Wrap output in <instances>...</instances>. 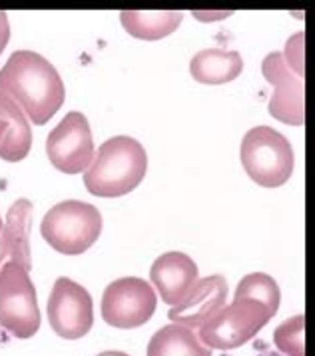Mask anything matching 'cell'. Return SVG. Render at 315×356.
<instances>
[{
  "mask_svg": "<svg viewBox=\"0 0 315 356\" xmlns=\"http://www.w3.org/2000/svg\"><path fill=\"white\" fill-rule=\"evenodd\" d=\"M273 344L287 356H305V316L298 314L273 330Z\"/></svg>",
  "mask_w": 315,
  "mask_h": 356,
  "instance_id": "ac0fdd59",
  "label": "cell"
},
{
  "mask_svg": "<svg viewBox=\"0 0 315 356\" xmlns=\"http://www.w3.org/2000/svg\"><path fill=\"white\" fill-rule=\"evenodd\" d=\"M244 70L241 54L236 50L205 49L194 54L189 60V74L200 84L218 86L236 81Z\"/></svg>",
  "mask_w": 315,
  "mask_h": 356,
  "instance_id": "5bb4252c",
  "label": "cell"
},
{
  "mask_svg": "<svg viewBox=\"0 0 315 356\" xmlns=\"http://www.w3.org/2000/svg\"><path fill=\"white\" fill-rule=\"evenodd\" d=\"M158 294L150 282L138 276L118 278L102 294V318L114 328H140L156 312Z\"/></svg>",
  "mask_w": 315,
  "mask_h": 356,
  "instance_id": "52a82bcc",
  "label": "cell"
},
{
  "mask_svg": "<svg viewBox=\"0 0 315 356\" xmlns=\"http://www.w3.org/2000/svg\"><path fill=\"white\" fill-rule=\"evenodd\" d=\"M0 120L6 122L4 136L0 140V159L6 162L24 161L32 146L31 122L22 108L4 92H0Z\"/></svg>",
  "mask_w": 315,
  "mask_h": 356,
  "instance_id": "9a60e30c",
  "label": "cell"
},
{
  "mask_svg": "<svg viewBox=\"0 0 315 356\" xmlns=\"http://www.w3.org/2000/svg\"><path fill=\"white\" fill-rule=\"evenodd\" d=\"M46 312L52 330L66 340L86 337L94 324V302L90 292L66 276L56 278Z\"/></svg>",
  "mask_w": 315,
  "mask_h": 356,
  "instance_id": "ba28073f",
  "label": "cell"
},
{
  "mask_svg": "<svg viewBox=\"0 0 315 356\" xmlns=\"http://www.w3.org/2000/svg\"><path fill=\"white\" fill-rule=\"evenodd\" d=\"M184 13L176 10H124L120 22L130 36L138 40H162L180 29Z\"/></svg>",
  "mask_w": 315,
  "mask_h": 356,
  "instance_id": "2e32d148",
  "label": "cell"
},
{
  "mask_svg": "<svg viewBox=\"0 0 315 356\" xmlns=\"http://www.w3.org/2000/svg\"><path fill=\"white\" fill-rule=\"evenodd\" d=\"M305 52V33H298L293 34L287 44H285V65L289 66L300 79L305 76V60H303V54Z\"/></svg>",
  "mask_w": 315,
  "mask_h": 356,
  "instance_id": "d6986e66",
  "label": "cell"
},
{
  "mask_svg": "<svg viewBox=\"0 0 315 356\" xmlns=\"http://www.w3.org/2000/svg\"><path fill=\"white\" fill-rule=\"evenodd\" d=\"M280 302L278 282L266 273H252L237 284L234 300L196 332L212 350H234L250 342L278 314Z\"/></svg>",
  "mask_w": 315,
  "mask_h": 356,
  "instance_id": "6da1fadb",
  "label": "cell"
},
{
  "mask_svg": "<svg viewBox=\"0 0 315 356\" xmlns=\"http://www.w3.org/2000/svg\"><path fill=\"white\" fill-rule=\"evenodd\" d=\"M146 170L148 154L144 146L130 136H114L94 152L84 172V186L100 198H118L138 188Z\"/></svg>",
  "mask_w": 315,
  "mask_h": 356,
  "instance_id": "3957f363",
  "label": "cell"
},
{
  "mask_svg": "<svg viewBox=\"0 0 315 356\" xmlns=\"http://www.w3.org/2000/svg\"><path fill=\"white\" fill-rule=\"evenodd\" d=\"M0 92L22 108L28 122L42 127L62 108L66 88L54 65L32 50H16L0 70Z\"/></svg>",
  "mask_w": 315,
  "mask_h": 356,
  "instance_id": "7a4b0ae2",
  "label": "cell"
},
{
  "mask_svg": "<svg viewBox=\"0 0 315 356\" xmlns=\"http://www.w3.org/2000/svg\"><path fill=\"white\" fill-rule=\"evenodd\" d=\"M148 356H212L198 332L182 324L162 326L150 339Z\"/></svg>",
  "mask_w": 315,
  "mask_h": 356,
  "instance_id": "e0dca14e",
  "label": "cell"
},
{
  "mask_svg": "<svg viewBox=\"0 0 315 356\" xmlns=\"http://www.w3.org/2000/svg\"><path fill=\"white\" fill-rule=\"evenodd\" d=\"M264 79L275 86L269 100V114L289 127L305 124V84L285 65L282 52H269L262 63Z\"/></svg>",
  "mask_w": 315,
  "mask_h": 356,
  "instance_id": "30bf717a",
  "label": "cell"
},
{
  "mask_svg": "<svg viewBox=\"0 0 315 356\" xmlns=\"http://www.w3.org/2000/svg\"><path fill=\"white\" fill-rule=\"evenodd\" d=\"M8 40H10V22H8L6 13H2V10H0V54L4 52L6 44H8Z\"/></svg>",
  "mask_w": 315,
  "mask_h": 356,
  "instance_id": "ffe728a7",
  "label": "cell"
},
{
  "mask_svg": "<svg viewBox=\"0 0 315 356\" xmlns=\"http://www.w3.org/2000/svg\"><path fill=\"white\" fill-rule=\"evenodd\" d=\"M31 228L32 202L18 198L6 212V222L0 230V268L4 266V260L10 259L31 273Z\"/></svg>",
  "mask_w": 315,
  "mask_h": 356,
  "instance_id": "4fadbf2b",
  "label": "cell"
},
{
  "mask_svg": "<svg viewBox=\"0 0 315 356\" xmlns=\"http://www.w3.org/2000/svg\"><path fill=\"white\" fill-rule=\"evenodd\" d=\"M246 175L264 188H278L293 175V148L282 132L271 127H253L239 146Z\"/></svg>",
  "mask_w": 315,
  "mask_h": 356,
  "instance_id": "277c9868",
  "label": "cell"
},
{
  "mask_svg": "<svg viewBox=\"0 0 315 356\" xmlns=\"http://www.w3.org/2000/svg\"><path fill=\"white\" fill-rule=\"evenodd\" d=\"M4 130H6V122L0 120V140H2V136H4Z\"/></svg>",
  "mask_w": 315,
  "mask_h": 356,
  "instance_id": "7402d4cb",
  "label": "cell"
},
{
  "mask_svg": "<svg viewBox=\"0 0 315 356\" xmlns=\"http://www.w3.org/2000/svg\"><path fill=\"white\" fill-rule=\"evenodd\" d=\"M98 356H130L126 353H120V350H106V353H100Z\"/></svg>",
  "mask_w": 315,
  "mask_h": 356,
  "instance_id": "44dd1931",
  "label": "cell"
},
{
  "mask_svg": "<svg viewBox=\"0 0 315 356\" xmlns=\"http://www.w3.org/2000/svg\"><path fill=\"white\" fill-rule=\"evenodd\" d=\"M40 232L56 252L76 257L94 246L100 238L102 214L94 204L82 200H64L44 214Z\"/></svg>",
  "mask_w": 315,
  "mask_h": 356,
  "instance_id": "5b68a950",
  "label": "cell"
},
{
  "mask_svg": "<svg viewBox=\"0 0 315 356\" xmlns=\"http://www.w3.org/2000/svg\"><path fill=\"white\" fill-rule=\"evenodd\" d=\"M0 230H2V216H0Z\"/></svg>",
  "mask_w": 315,
  "mask_h": 356,
  "instance_id": "603a6c76",
  "label": "cell"
},
{
  "mask_svg": "<svg viewBox=\"0 0 315 356\" xmlns=\"http://www.w3.org/2000/svg\"><path fill=\"white\" fill-rule=\"evenodd\" d=\"M150 278L162 302L176 307L188 296L194 284L200 280V273L194 259H189L184 252L172 250L154 260L150 268Z\"/></svg>",
  "mask_w": 315,
  "mask_h": 356,
  "instance_id": "7c38bea8",
  "label": "cell"
},
{
  "mask_svg": "<svg viewBox=\"0 0 315 356\" xmlns=\"http://www.w3.org/2000/svg\"><path fill=\"white\" fill-rule=\"evenodd\" d=\"M90 122L82 113H68L46 136V156L64 175H80L94 159Z\"/></svg>",
  "mask_w": 315,
  "mask_h": 356,
  "instance_id": "9c48e42d",
  "label": "cell"
},
{
  "mask_svg": "<svg viewBox=\"0 0 315 356\" xmlns=\"http://www.w3.org/2000/svg\"><path fill=\"white\" fill-rule=\"evenodd\" d=\"M0 326L16 339H32L40 328L36 289L26 268L4 262L0 268Z\"/></svg>",
  "mask_w": 315,
  "mask_h": 356,
  "instance_id": "8992f818",
  "label": "cell"
},
{
  "mask_svg": "<svg viewBox=\"0 0 315 356\" xmlns=\"http://www.w3.org/2000/svg\"><path fill=\"white\" fill-rule=\"evenodd\" d=\"M225 300H228L225 278L220 275L205 276L194 284V289L180 305L172 307V310L168 312V318L173 324H182L191 330H198L221 307H225Z\"/></svg>",
  "mask_w": 315,
  "mask_h": 356,
  "instance_id": "8fae6325",
  "label": "cell"
}]
</instances>
